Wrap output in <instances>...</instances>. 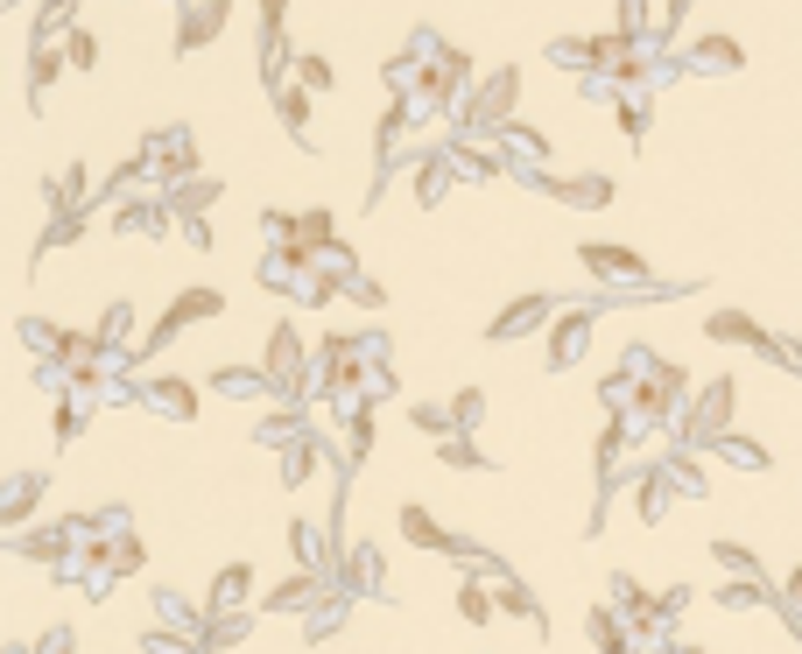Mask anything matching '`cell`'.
I'll return each instance as SVG.
<instances>
[{"label":"cell","instance_id":"obj_1","mask_svg":"<svg viewBox=\"0 0 802 654\" xmlns=\"http://www.w3.org/2000/svg\"><path fill=\"white\" fill-rule=\"evenodd\" d=\"M310 345H303V331H296L289 317H275L267 324V345H261V374H267V388L275 394H289V401H303V388H310Z\"/></svg>","mask_w":802,"mask_h":654},{"label":"cell","instance_id":"obj_2","mask_svg":"<svg viewBox=\"0 0 802 654\" xmlns=\"http://www.w3.org/2000/svg\"><path fill=\"white\" fill-rule=\"evenodd\" d=\"M732 394H739L732 374H718L704 394L690 401V415H682V443H690V451H711L718 437H732Z\"/></svg>","mask_w":802,"mask_h":654},{"label":"cell","instance_id":"obj_3","mask_svg":"<svg viewBox=\"0 0 802 654\" xmlns=\"http://www.w3.org/2000/svg\"><path fill=\"white\" fill-rule=\"evenodd\" d=\"M577 261H585V275H591V281H605V289H655V275H648V261L634 254V247L585 240V247H577Z\"/></svg>","mask_w":802,"mask_h":654},{"label":"cell","instance_id":"obj_4","mask_svg":"<svg viewBox=\"0 0 802 654\" xmlns=\"http://www.w3.org/2000/svg\"><path fill=\"white\" fill-rule=\"evenodd\" d=\"M141 162L155 169V184H190L198 176V134L190 127H162L141 141Z\"/></svg>","mask_w":802,"mask_h":654},{"label":"cell","instance_id":"obj_5","mask_svg":"<svg viewBox=\"0 0 802 654\" xmlns=\"http://www.w3.org/2000/svg\"><path fill=\"white\" fill-rule=\"evenodd\" d=\"M556 295H542V289H528V295H514L507 310H500L493 324H486V338H493V345H514V338H535V331H549V324H556Z\"/></svg>","mask_w":802,"mask_h":654},{"label":"cell","instance_id":"obj_6","mask_svg":"<svg viewBox=\"0 0 802 654\" xmlns=\"http://www.w3.org/2000/svg\"><path fill=\"white\" fill-rule=\"evenodd\" d=\"M42 493H50V479H42V471H8V479H0V542L36 521Z\"/></svg>","mask_w":802,"mask_h":654},{"label":"cell","instance_id":"obj_7","mask_svg":"<svg viewBox=\"0 0 802 654\" xmlns=\"http://www.w3.org/2000/svg\"><path fill=\"white\" fill-rule=\"evenodd\" d=\"M528 190H549V198H563V204H577V212H605V204L619 198V184L613 176H522Z\"/></svg>","mask_w":802,"mask_h":654},{"label":"cell","instance_id":"obj_8","mask_svg":"<svg viewBox=\"0 0 802 654\" xmlns=\"http://www.w3.org/2000/svg\"><path fill=\"white\" fill-rule=\"evenodd\" d=\"M233 22L226 0H184V14H176V56H198L204 42H218Z\"/></svg>","mask_w":802,"mask_h":654},{"label":"cell","instance_id":"obj_9","mask_svg":"<svg viewBox=\"0 0 802 654\" xmlns=\"http://www.w3.org/2000/svg\"><path fill=\"white\" fill-rule=\"evenodd\" d=\"M542 345H549V374L577 366V360H585V345H591V310H571V303H563L556 324L542 331Z\"/></svg>","mask_w":802,"mask_h":654},{"label":"cell","instance_id":"obj_10","mask_svg":"<svg viewBox=\"0 0 802 654\" xmlns=\"http://www.w3.org/2000/svg\"><path fill=\"white\" fill-rule=\"evenodd\" d=\"M176 226L170 198H134V204H113V240H162Z\"/></svg>","mask_w":802,"mask_h":654},{"label":"cell","instance_id":"obj_11","mask_svg":"<svg viewBox=\"0 0 802 654\" xmlns=\"http://www.w3.org/2000/svg\"><path fill=\"white\" fill-rule=\"evenodd\" d=\"M380 584H388V556H380L374 542H352L346 563H338V591H346V599H374Z\"/></svg>","mask_w":802,"mask_h":654},{"label":"cell","instance_id":"obj_12","mask_svg":"<svg viewBox=\"0 0 802 654\" xmlns=\"http://www.w3.org/2000/svg\"><path fill=\"white\" fill-rule=\"evenodd\" d=\"M141 408H155L162 423H190L198 415V388L176 374H155V380H141Z\"/></svg>","mask_w":802,"mask_h":654},{"label":"cell","instance_id":"obj_13","mask_svg":"<svg viewBox=\"0 0 802 654\" xmlns=\"http://www.w3.org/2000/svg\"><path fill=\"white\" fill-rule=\"evenodd\" d=\"M324 599H331V584H324L317 570H296V577H281V584L261 599V613H317Z\"/></svg>","mask_w":802,"mask_h":654},{"label":"cell","instance_id":"obj_14","mask_svg":"<svg viewBox=\"0 0 802 654\" xmlns=\"http://www.w3.org/2000/svg\"><path fill=\"white\" fill-rule=\"evenodd\" d=\"M704 338H711V345H753L761 360H767V345H775V331H761L747 310H711V317H704Z\"/></svg>","mask_w":802,"mask_h":654},{"label":"cell","instance_id":"obj_15","mask_svg":"<svg viewBox=\"0 0 802 654\" xmlns=\"http://www.w3.org/2000/svg\"><path fill=\"white\" fill-rule=\"evenodd\" d=\"M451 184H458V169H451V155H415V169H409V190H415V204H423V212H437L443 198H451Z\"/></svg>","mask_w":802,"mask_h":654},{"label":"cell","instance_id":"obj_16","mask_svg":"<svg viewBox=\"0 0 802 654\" xmlns=\"http://www.w3.org/2000/svg\"><path fill=\"white\" fill-rule=\"evenodd\" d=\"M394 528H401V542H409V549H429V556H443V549H451V528H443L423 500H401Z\"/></svg>","mask_w":802,"mask_h":654},{"label":"cell","instance_id":"obj_17","mask_svg":"<svg viewBox=\"0 0 802 654\" xmlns=\"http://www.w3.org/2000/svg\"><path fill=\"white\" fill-rule=\"evenodd\" d=\"M64 42H28V113H42V99H50V85L64 78Z\"/></svg>","mask_w":802,"mask_h":654},{"label":"cell","instance_id":"obj_18","mask_svg":"<svg viewBox=\"0 0 802 654\" xmlns=\"http://www.w3.org/2000/svg\"><path fill=\"white\" fill-rule=\"evenodd\" d=\"M668 507H676V479H668V465H648L641 479H634V514H641L648 528H662Z\"/></svg>","mask_w":802,"mask_h":654},{"label":"cell","instance_id":"obj_19","mask_svg":"<svg viewBox=\"0 0 802 654\" xmlns=\"http://www.w3.org/2000/svg\"><path fill=\"white\" fill-rule=\"evenodd\" d=\"M254 64H261V85H267V92L281 85V71H296V50H289V28H281V22H261V36H254Z\"/></svg>","mask_w":802,"mask_h":654},{"label":"cell","instance_id":"obj_20","mask_svg":"<svg viewBox=\"0 0 802 654\" xmlns=\"http://www.w3.org/2000/svg\"><path fill=\"white\" fill-rule=\"evenodd\" d=\"M247 599H254V570H247V563H226V570L212 577L204 613H247Z\"/></svg>","mask_w":802,"mask_h":654},{"label":"cell","instance_id":"obj_21","mask_svg":"<svg viewBox=\"0 0 802 654\" xmlns=\"http://www.w3.org/2000/svg\"><path fill=\"white\" fill-rule=\"evenodd\" d=\"M585 633H591V647H599V654H634V647H641V641H634V627L613 613V605H591Z\"/></svg>","mask_w":802,"mask_h":654},{"label":"cell","instance_id":"obj_22","mask_svg":"<svg viewBox=\"0 0 802 654\" xmlns=\"http://www.w3.org/2000/svg\"><path fill=\"white\" fill-rule=\"evenodd\" d=\"M374 423H380V401H352L346 408V465L374 457Z\"/></svg>","mask_w":802,"mask_h":654},{"label":"cell","instance_id":"obj_23","mask_svg":"<svg viewBox=\"0 0 802 654\" xmlns=\"http://www.w3.org/2000/svg\"><path fill=\"white\" fill-rule=\"evenodd\" d=\"M212 394L218 401H261V394H275V388H267L261 366H212Z\"/></svg>","mask_w":802,"mask_h":654},{"label":"cell","instance_id":"obj_24","mask_svg":"<svg viewBox=\"0 0 802 654\" xmlns=\"http://www.w3.org/2000/svg\"><path fill=\"white\" fill-rule=\"evenodd\" d=\"M92 563H99V570H106V577H134V570H141V563H148V549H141V534H113V542H99L92 549Z\"/></svg>","mask_w":802,"mask_h":654},{"label":"cell","instance_id":"obj_25","mask_svg":"<svg viewBox=\"0 0 802 654\" xmlns=\"http://www.w3.org/2000/svg\"><path fill=\"white\" fill-rule=\"evenodd\" d=\"M218 310H226V295L218 289H176V303L162 310V317L176 324V331H190V324H204V317H218Z\"/></svg>","mask_w":802,"mask_h":654},{"label":"cell","instance_id":"obj_26","mask_svg":"<svg viewBox=\"0 0 802 654\" xmlns=\"http://www.w3.org/2000/svg\"><path fill=\"white\" fill-rule=\"evenodd\" d=\"M303 437H317V423H310L303 408H275V415L254 429V443H275V451H289V443H303Z\"/></svg>","mask_w":802,"mask_h":654},{"label":"cell","instance_id":"obj_27","mask_svg":"<svg viewBox=\"0 0 802 654\" xmlns=\"http://www.w3.org/2000/svg\"><path fill=\"white\" fill-rule=\"evenodd\" d=\"M218 190H226L218 176H190V184L170 190V212H176V218H204V212L218 204Z\"/></svg>","mask_w":802,"mask_h":654},{"label":"cell","instance_id":"obj_28","mask_svg":"<svg viewBox=\"0 0 802 654\" xmlns=\"http://www.w3.org/2000/svg\"><path fill=\"white\" fill-rule=\"evenodd\" d=\"M155 627L184 633V641H204V613H198V605H184L176 591H155Z\"/></svg>","mask_w":802,"mask_h":654},{"label":"cell","instance_id":"obj_29","mask_svg":"<svg viewBox=\"0 0 802 654\" xmlns=\"http://www.w3.org/2000/svg\"><path fill=\"white\" fill-rule=\"evenodd\" d=\"M346 613H352V599H346V591H331V599H324L317 613H303V641H310V647H324L331 633H346Z\"/></svg>","mask_w":802,"mask_h":654},{"label":"cell","instance_id":"obj_30","mask_svg":"<svg viewBox=\"0 0 802 654\" xmlns=\"http://www.w3.org/2000/svg\"><path fill=\"white\" fill-rule=\"evenodd\" d=\"M493 605H500V613H514V619H535V627L549 633V613H542V599H535V591L522 584V577H500V584H493Z\"/></svg>","mask_w":802,"mask_h":654},{"label":"cell","instance_id":"obj_31","mask_svg":"<svg viewBox=\"0 0 802 654\" xmlns=\"http://www.w3.org/2000/svg\"><path fill=\"white\" fill-rule=\"evenodd\" d=\"M99 345H106V360H127V345H141V338H134V303H106V317H99Z\"/></svg>","mask_w":802,"mask_h":654},{"label":"cell","instance_id":"obj_32","mask_svg":"<svg viewBox=\"0 0 802 654\" xmlns=\"http://www.w3.org/2000/svg\"><path fill=\"white\" fill-rule=\"evenodd\" d=\"M247 627H254L247 613H204V641H198V654H226V647H240V641H247Z\"/></svg>","mask_w":802,"mask_h":654},{"label":"cell","instance_id":"obj_33","mask_svg":"<svg viewBox=\"0 0 802 654\" xmlns=\"http://www.w3.org/2000/svg\"><path fill=\"white\" fill-rule=\"evenodd\" d=\"M493 584H486V577H465V584H458V619H465V627H493Z\"/></svg>","mask_w":802,"mask_h":654},{"label":"cell","instance_id":"obj_34","mask_svg":"<svg viewBox=\"0 0 802 654\" xmlns=\"http://www.w3.org/2000/svg\"><path fill=\"white\" fill-rule=\"evenodd\" d=\"M296 247H310V254H324V247H338V218L324 212V204H310V212H296Z\"/></svg>","mask_w":802,"mask_h":654},{"label":"cell","instance_id":"obj_35","mask_svg":"<svg viewBox=\"0 0 802 654\" xmlns=\"http://www.w3.org/2000/svg\"><path fill=\"white\" fill-rule=\"evenodd\" d=\"M711 457H718V465H732V471H767V465H775V457H767L753 437H718V443H711Z\"/></svg>","mask_w":802,"mask_h":654},{"label":"cell","instance_id":"obj_36","mask_svg":"<svg viewBox=\"0 0 802 654\" xmlns=\"http://www.w3.org/2000/svg\"><path fill=\"white\" fill-rule=\"evenodd\" d=\"M317 457H324V437H303V443H289L281 451V486H310V471H317Z\"/></svg>","mask_w":802,"mask_h":654},{"label":"cell","instance_id":"obj_37","mask_svg":"<svg viewBox=\"0 0 802 654\" xmlns=\"http://www.w3.org/2000/svg\"><path fill=\"white\" fill-rule=\"evenodd\" d=\"M14 338H22V345L36 352L42 366H50V360H57V345H64V331H57L50 317H22V324H14Z\"/></svg>","mask_w":802,"mask_h":654},{"label":"cell","instance_id":"obj_38","mask_svg":"<svg viewBox=\"0 0 802 654\" xmlns=\"http://www.w3.org/2000/svg\"><path fill=\"white\" fill-rule=\"evenodd\" d=\"M275 113H281V127L303 141V127H310V92H303V85H275ZM303 148H310V141H303Z\"/></svg>","mask_w":802,"mask_h":654},{"label":"cell","instance_id":"obj_39","mask_svg":"<svg viewBox=\"0 0 802 654\" xmlns=\"http://www.w3.org/2000/svg\"><path fill=\"white\" fill-rule=\"evenodd\" d=\"M549 64H563V71H599V42H585V36H556V42H549Z\"/></svg>","mask_w":802,"mask_h":654},{"label":"cell","instance_id":"obj_40","mask_svg":"<svg viewBox=\"0 0 802 654\" xmlns=\"http://www.w3.org/2000/svg\"><path fill=\"white\" fill-rule=\"evenodd\" d=\"M662 465H668V479H676V493H711V479H704V465H697V451H668L662 457Z\"/></svg>","mask_w":802,"mask_h":654},{"label":"cell","instance_id":"obj_41","mask_svg":"<svg viewBox=\"0 0 802 654\" xmlns=\"http://www.w3.org/2000/svg\"><path fill=\"white\" fill-rule=\"evenodd\" d=\"M718 605L725 613H753V605H775V591L753 584V577H732V584H718Z\"/></svg>","mask_w":802,"mask_h":654},{"label":"cell","instance_id":"obj_42","mask_svg":"<svg viewBox=\"0 0 802 654\" xmlns=\"http://www.w3.org/2000/svg\"><path fill=\"white\" fill-rule=\"evenodd\" d=\"M690 64H697V71H739V42H732V36H704V42L690 50Z\"/></svg>","mask_w":802,"mask_h":654},{"label":"cell","instance_id":"obj_43","mask_svg":"<svg viewBox=\"0 0 802 654\" xmlns=\"http://www.w3.org/2000/svg\"><path fill=\"white\" fill-rule=\"evenodd\" d=\"M409 423L415 429H423V437H458V423H451V401H415V408H409Z\"/></svg>","mask_w":802,"mask_h":654},{"label":"cell","instance_id":"obj_44","mask_svg":"<svg viewBox=\"0 0 802 654\" xmlns=\"http://www.w3.org/2000/svg\"><path fill=\"white\" fill-rule=\"evenodd\" d=\"M711 556H718L732 577H753V584H767V577H761V556H753L747 542H725V534H718V542H711Z\"/></svg>","mask_w":802,"mask_h":654},{"label":"cell","instance_id":"obj_45","mask_svg":"<svg viewBox=\"0 0 802 654\" xmlns=\"http://www.w3.org/2000/svg\"><path fill=\"white\" fill-rule=\"evenodd\" d=\"M296 85H303L310 99H324L338 85V71H331V56H296Z\"/></svg>","mask_w":802,"mask_h":654},{"label":"cell","instance_id":"obj_46","mask_svg":"<svg viewBox=\"0 0 802 654\" xmlns=\"http://www.w3.org/2000/svg\"><path fill=\"white\" fill-rule=\"evenodd\" d=\"M437 457H443L451 471H493V457H486V451H472L465 437H443V443H437Z\"/></svg>","mask_w":802,"mask_h":654},{"label":"cell","instance_id":"obj_47","mask_svg":"<svg viewBox=\"0 0 802 654\" xmlns=\"http://www.w3.org/2000/svg\"><path fill=\"white\" fill-rule=\"evenodd\" d=\"M451 423H458V437H472V429H486V394H479V388L451 394Z\"/></svg>","mask_w":802,"mask_h":654},{"label":"cell","instance_id":"obj_48","mask_svg":"<svg viewBox=\"0 0 802 654\" xmlns=\"http://www.w3.org/2000/svg\"><path fill=\"white\" fill-rule=\"evenodd\" d=\"M64 64H71V71H92V64H99V36H92L85 22L64 36Z\"/></svg>","mask_w":802,"mask_h":654},{"label":"cell","instance_id":"obj_49","mask_svg":"<svg viewBox=\"0 0 802 654\" xmlns=\"http://www.w3.org/2000/svg\"><path fill=\"white\" fill-rule=\"evenodd\" d=\"M141 654H198V641H184V633H170V627H148Z\"/></svg>","mask_w":802,"mask_h":654},{"label":"cell","instance_id":"obj_50","mask_svg":"<svg viewBox=\"0 0 802 654\" xmlns=\"http://www.w3.org/2000/svg\"><path fill=\"white\" fill-rule=\"evenodd\" d=\"M781 619H789V633L802 641V570H789V584H781Z\"/></svg>","mask_w":802,"mask_h":654},{"label":"cell","instance_id":"obj_51","mask_svg":"<svg viewBox=\"0 0 802 654\" xmlns=\"http://www.w3.org/2000/svg\"><path fill=\"white\" fill-rule=\"evenodd\" d=\"M85 429V401H57V443H78Z\"/></svg>","mask_w":802,"mask_h":654},{"label":"cell","instance_id":"obj_52","mask_svg":"<svg viewBox=\"0 0 802 654\" xmlns=\"http://www.w3.org/2000/svg\"><path fill=\"white\" fill-rule=\"evenodd\" d=\"M346 295H352V303H360V310H388V289H380L374 275H360V281H352Z\"/></svg>","mask_w":802,"mask_h":654},{"label":"cell","instance_id":"obj_53","mask_svg":"<svg viewBox=\"0 0 802 654\" xmlns=\"http://www.w3.org/2000/svg\"><path fill=\"white\" fill-rule=\"evenodd\" d=\"M641 28H648V0H619V36L641 42Z\"/></svg>","mask_w":802,"mask_h":654},{"label":"cell","instance_id":"obj_54","mask_svg":"<svg viewBox=\"0 0 802 654\" xmlns=\"http://www.w3.org/2000/svg\"><path fill=\"white\" fill-rule=\"evenodd\" d=\"M682 14H690V0H668V14H662V36H668V28H682Z\"/></svg>","mask_w":802,"mask_h":654},{"label":"cell","instance_id":"obj_55","mask_svg":"<svg viewBox=\"0 0 802 654\" xmlns=\"http://www.w3.org/2000/svg\"><path fill=\"white\" fill-rule=\"evenodd\" d=\"M261 8V22H281V8H289V0H254Z\"/></svg>","mask_w":802,"mask_h":654},{"label":"cell","instance_id":"obj_56","mask_svg":"<svg viewBox=\"0 0 802 654\" xmlns=\"http://www.w3.org/2000/svg\"><path fill=\"white\" fill-rule=\"evenodd\" d=\"M668 654H704V647H697V641H668Z\"/></svg>","mask_w":802,"mask_h":654}]
</instances>
